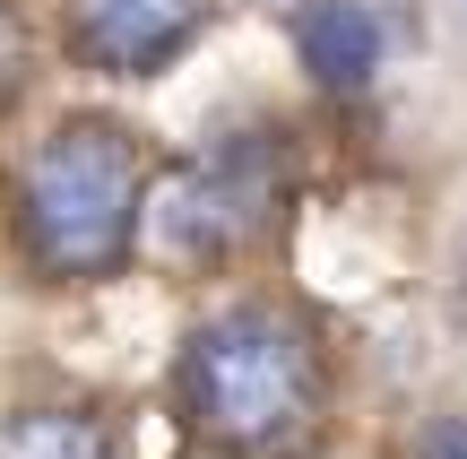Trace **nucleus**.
I'll return each instance as SVG.
<instances>
[{"instance_id": "423d86ee", "label": "nucleus", "mask_w": 467, "mask_h": 459, "mask_svg": "<svg viewBox=\"0 0 467 459\" xmlns=\"http://www.w3.org/2000/svg\"><path fill=\"white\" fill-rule=\"evenodd\" d=\"M9 459H113V433L96 416H26L9 433Z\"/></svg>"}, {"instance_id": "f03ea898", "label": "nucleus", "mask_w": 467, "mask_h": 459, "mask_svg": "<svg viewBox=\"0 0 467 459\" xmlns=\"http://www.w3.org/2000/svg\"><path fill=\"white\" fill-rule=\"evenodd\" d=\"M148 217V156L121 121H61L17 173V243L44 277H113Z\"/></svg>"}, {"instance_id": "7ed1b4c3", "label": "nucleus", "mask_w": 467, "mask_h": 459, "mask_svg": "<svg viewBox=\"0 0 467 459\" xmlns=\"http://www.w3.org/2000/svg\"><path fill=\"white\" fill-rule=\"evenodd\" d=\"M268 208H277V148H268V130H251V139H225L217 156H200L191 173H173L148 217H156L165 260L208 269V260H234L260 235Z\"/></svg>"}, {"instance_id": "39448f33", "label": "nucleus", "mask_w": 467, "mask_h": 459, "mask_svg": "<svg viewBox=\"0 0 467 459\" xmlns=\"http://www.w3.org/2000/svg\"><path fill=\"white\" fill-rule=\"evenodd\" d=\"M295 61L312 69L329 96H355L381 69V17L364 0H303L295 9Z\"/></svg>"}, {"instance_id": "20e7f679", "label": "nucleus", "mask_w": 467, "mask_h": 459, "mask_svg": "<svg viewBox=\"0 0 467 459\" xmlns=\"http://www.w3.org/2000/svg\"><path fill=\"white\" fill-rule=\"evenodd\" d=\"M208 26V0H61V35L104 78H156Z\"/></svg>"}, {"instance_id": "6e6552de", "label": "nucleus", "mask_w": 467, "mask_h": 459, "mask_svg": "<svg viewBox=\"0 0 467 459\" xmlns=\"http://www.w3.org/2000/svg\"><path fill=\"white\" fill-rule=\"evenodd\" d=\"M416 459H467V416H424Z\"/></svg>"}, {"instance_id": "f257e3e1", "label": "nucleus", "mask_w": 467, "mask_h": 459, "mask_svg": "<svg viewBox=\"0 0 467 459\" xmlns=\"http://www.w3.org/2000/svg\"><path fill=\"white\" fill-rule=\"evenodd\" d=\"M173 391L200 443L234 459H285L320 425V347L277 304H225L217 321L191 329Z\"/></svg>"}, {"instance_id": "0eeeda50", "label": "nucleus", "mask_w": 467, "mask_h": 459, "mask_svg": "<svg viewBox=\"0 0 467 459\" xmlns=\"http://www.w3.org/2000/svg\"><path fill=\"white\" fill-rule=\"evenodd\" d=\"M26 78H35V44H26V17L0 0V113H9L17 96H26Z\"/></svg>"}]
</instances>
